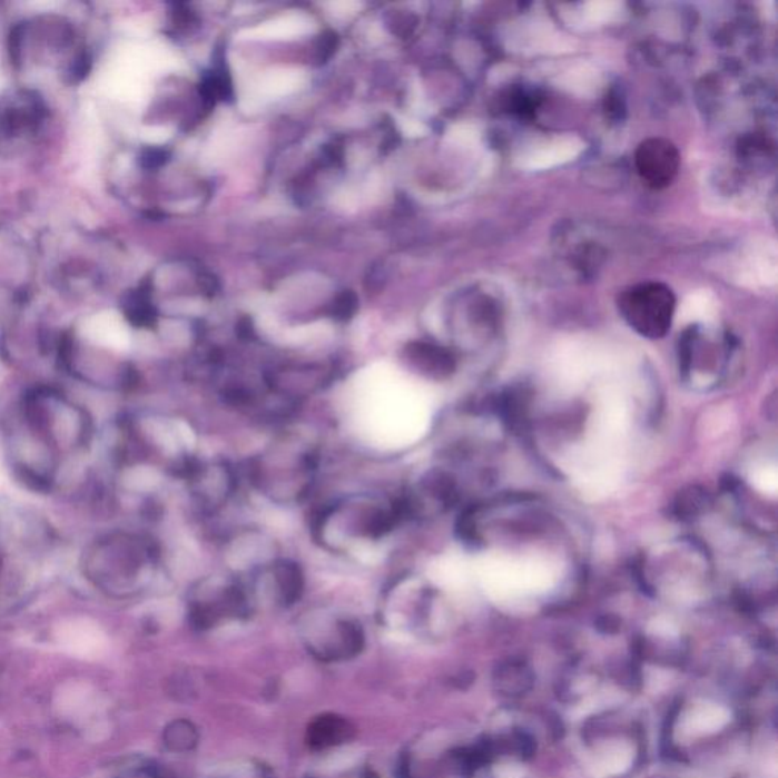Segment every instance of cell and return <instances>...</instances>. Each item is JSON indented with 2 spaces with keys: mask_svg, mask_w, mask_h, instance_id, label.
<instances>
[{
  "mask_svg": "<svg viewBox=\"0 0 778 778\" xmlns=\"http://www.w3.org/2000/svg\"><path fill=\"white\" fill-rule=\"evenodd\" d=\"M477 580L494 598H519L548 592L559 580L557 565L543 557L493 553L480 561Z\"/></svg>",
  "mask_w": 778,
  "mask_h": 778,
  "instance_id": "3",
  "label": "cell"
},
{
  "mask_svg": "<svg viewBox=\"0 0 778 778\" xmlns=\"http://www.w3.org/2000/svg\"><path fill=\"white\" fill-rule=\"evenodd\" d=\"M249 594L245 582L236 575L203 578L195 585L190 611L201 627L214 626L224 618L247 613Z\"/></svg>",
  "mask_w": 778,
  "mask_h": 778,
  "instance_id": "4",
  "label": "cell"
},
{
  "mask_svg": "<svg viewBox=\"0 0 778 778\" xmlns=\"http://www.w3.org/2000/svg\"><path fill=\"white\" fill-rule=\"evenodd\" d=\"M57 709L65 717L81 722L87 731L93 733V739H99L104 730L102 702L97 690L89 682L70 681L62 686L57 693Z\"/></svg>",
  "mask_w": 778,
  "mask_h": 778,
  "instance_id": "9",
  "label": "cell"
},
{
  "mask_svg": "<svg viewBox=\"0 0 778 778\" xmlns=\"http://www.w3.org/2000/svg\"><path fill=\"white\" fill-rule=\"evenodd\" d=\"M254 593L269 597L278 605L289 607L305 592V573L293 560L276 559L252 573Z\"/></svg>",
  "mask_w": 778,
  "mask_h": 778,
  "instance_id": "7",
  "label": "cell"
},
{
  "mask_svg": "<svg viewBox=\"0 0 778 778\" xmlns=\"http://www.w3.org/2000/svg\"><path fill=\"white\" fill-rule=\"evenodd\" d=\"M398 499L361 493L324 506L316 515V540L333 552H348L361 544L385 539L402 519Z\"/></svg>",
  "mask_w": 778,
  "mask_h": 778,
  "instance_id": "1",
  "label": "cell"
},
{
  "mask_svg": "<svg viewBox=\"0 0 778 778\" xmlns=\"http://www.w3.org/2000/svg\"><path fill=\"white\" fill-rule=\"evenodd\" d=\"M676 305V295L661 282L638 283L621 297L623 314L644 332H660L668 327Z\"/></svg>",
  "mask_w": 778,
  "mask_h": 778,
  "instance_id": "5",
  "label": "cell"
},
{
  "mask_svg": "<svg viewBox=\"0 0 778 778\" xmlns=\"http://www.w3.org/2000/svg\"><path fill=\"white\" fill-rule=\"evenodd\" d=\"M312 29V20L303 14H288L283 18L269 20L260 27L248 29L245 36L248 39L283 40L295 39L305 36Z\"/></svg>",
  "mask_w": 778,
  "mask_h": 778,
  "instance_id": "11",
  "label": "cell"
},
{
  "mask_svg": "<svg viewBox=\"0 0 778 778\" xmlns=\"http://www.w3.org/2000/svg\"><path fill=\"white\" fill-rule=\"evenodd\" d=\"M57 640L68 654L78 659L97 660L106 654L108 640L98 623L89 619H73L61 623Z\"/></svg>",
  "mask_w": 778,
  "mask_h": 778,
  "instance_id": "10",
  "label": "cell"
},
{
  "mask_svg": "<svg viewBox=\"0 0 778 778\" xmlns=\"http://www.w3.org/2000/svg\"><path fill=\"white\" fill-rule=\"evenodd\" d=\"M751 481L752 485H755L760 493L768 494V496L772 498L777 496L778 472L776 464L757 467L755 472H752Z\"/></svg>",
  "mask_w": 778,
  "mask_h": 778,
  "instance_id": "13",
  "label": "cell"
},
{
  "mask_svg": "<svg viewBox=\"0 0 778 778\" xmlns=\"http://www.w3.org/2000/svg\"><path fill=\"white\" fill-rule=\"evenodd\" d=\"M186 476L195 502L206 511H215L226 505L236 490L235 472L226 461L199 463L195 460L193 463H187Z\"/></svg>",
  "mask_w": 778,
  "mask_h": 778,
  "instance_id": "6",
  "label": "cell"
},
{
  "mask_svg": "<svg viewBox=\"0 0 778 778\" xmlns=\"http://www.w3.org/2000/svg\"><path fill=\"white\" fill-rule=\"evenodd\" d=\"M305 82V73L297 69L274 70L266 73L256 87V99H274L294 93Z\"/></svg>",
  "mask_w": 778,
  "mask_h": 778,
  "instance_id": "12",
  "label": "cell"
},
{
  "mask_svg": "<svg viewBox=\"0 0 778 778\" xmlns=\"http://www.w3.org/2000/svg\"><path fill=\"white\" fill-rule=\"evenodd\" d=\"M636 169L640 178L652 189L671 186L680 170V151L671 140L649 137L636 149Z\"/></svg>",
  "mask_w": 778,
  "mask_h": 778,
  "instance_id": "8",
  "label": "cell"
},
{
  "mask_svg": "<svg viewBox=\"0 0 778 778\" xmlns=\"http://www.w3.org/2000/svg\"><path fill=\"white\" fill-rule=\"evenodd\" d=\"M318 453L305 436L280 435L249 463V480L266 499L278 505H294L314 486Z\"/></svg>",
  "mask_w": 778,
  "mask_h": 778,
  "instance_id": "2",
  "label": "cell"
}]
</instances>
